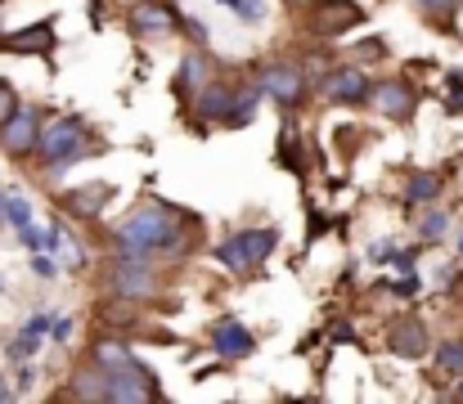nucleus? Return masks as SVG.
Masks as SVG:
<instances>
[{
    "label": "nucleus",
    "mask_w": 463,
    "mask_h": 404,
    "mask_svg": "<svg viewBox=\"0 0 463 404\" xmlns=\"http://www.w3.org/2000/svg\"><path fill=\"white\" fill-rule=\"evenodd\" d=\"M171 243H175V221L162 207H140L118 225V248L131 252V257H149V252H162Z\"/></svg>",
    "instance_id": "obj_1"
},
{
    "label": "nucleus",
    "mask_w": 463,
    "mask_h": 404,
    "mask_svg": "<svg viewBox=\"0 0 463 404\" xmlns=\"http://www.w3.org/2000/svg\"><path fill=\"white\" fill-rule=\"evenodd\" d=\"M36 148H41V157H45L50 171L72 166V162L86 153V127H81V117H59V122H50L45 131L36 135Z\"/></svg>",
    "instance_id": "obj_2"
},
{
    "label": "nucleus",
    "mask_w": 463,
    "mask_h": 404,
    "mask_svg": "<svg viewBox=\"0 0 463 404\" xmlns=\"http://www.w3.org/2000/svg\"><path fill=\"white\" fill-rule=\"evenodd\" d=\"M154 373L145 364H127V369H113L104 373V400H118V404H145V400H157Z\"/></svg>",
    "instance_id": "obj_3"
},
{
    "label": "nucleus",
    "mask_w": 463,
    "mask_h": 404,
    "mask_svg": "<svg viewBox=\"0 0 463 404\" xmlns=\"http://www.w3.org/2000/svg\"><path fill=\"white\" fill-rule=\"evenodd\" d=\"M275 243H279L275 230H243V234H234L230 243H221V261L230 269H252L275 252Z\"/></svg>",
    "instance_id": "obj_4"
},
{
    "label": "nucleus",
    "mask_w": 463,
    "mask_h": 404,
    "mask_svg": "<svg viewBox=\"0 0 463 404\" xmlns=\"http://www.w3.org/2000/svg\"><path fill=\"white\" fill-rule=\"evenodd\" d=\"M310 23L319 36H342L364 23V9L355 0H310Z\"/></svg>",
    "instance_id": "obj_5"
},
{
    "label": "nucleus",
    "mask_w": 463,
    "mask_h": 404,
    "mask_svg": "<svg viewBox=\"0 0 463 404\" xmlns=\"http://www.w3.org/2000/svg\"><path fill=\"white\" fill-rule=\"evenodd\" d=\"M387 351H392V355H401V360H423V355L432 351L423 319H414V315L396 319V324L387 328Z\"/></svg>",
    "instance_id": "obj_6"
},
{
    "label": "nucleus",
    "mask_w": 463,
    "mask_h": 404,
    "mask_svg": "<svg viewBox=\"0 0 463 404\" xmlns=\"http://www.w3.org/2000/svg\"><path fill=\"white\" fill-rule=\"evenodd\" d=\"M369 104H373L383 117H392V122H410L419 95H414L405 81H383V86H369Z\"/></svg>",
    "instance_id": "obj_7"
},
{
    "label": "nucleus",
    "mask_w": 463,
    "mask_h": 404,
    "mask_svg": "<svg viewBox=\"0 0 463 404\" xmlns=\"http://www.w3.org/2000/svg\"><path fill=\"white\" fill-rule=\"evenodd\" d=\"M113 283H118V292H122L127 301H145V296H154V269L145 266V257L122 252V261H118V269H113Z\"/></svg>",
    "instance_id": "obj_8"
},
{
    "label": "nucleus",
    "mask_w": 463,
    "mask_h": 404,
    "mask_svg": "<svg viewBox=\"0 0 463 404\" xmlns=\"http://www.w3.org/2000/svg\"><path fill=\"white\" fill-rule=\"evenodd\" d=\"M36 135H41V122H36L32 108H14L9 122H0V144H5V153H14V157L32 153V148H36Z\"/></svg>",
    "instance_id": "obj_9"
},
{
    "label": "nucleus",
    "mask_w": 463,
    "mask_h": 404,
    "mask_svg": "<svg viewBox=\"0 0 463 404\" xmlns=\"http://www.w3.org/2000/svg\"><path fill=\"white\" fill-rule=\"evenodd\" d=\"M302 90H307V81H302V72L288 68V63H270V68L261 72V95H270V99L284 104V108H293V104L302 99Z\"/></svg>",
    "instance_id": "obj_10"
},
{
    "label": "nucleus",
    "mask_w": 463,
    "mask_h": 404,
    "mask_svg": "<svg viewBox=\"0 0 463 404\" xmlns=\"http://www.w3.org/2000/svg\"><path fill=\"white\" fill-rule=\"evenodd\" d=\"M175 27H180V18H175V9L166 0H140L131 9V32L136 36H166Z\"/></svg>",
    "instance_id": "obj_11"
},
{
    "label": "nucleus",
    "mask_w": 463,
    "mask_h": 404,
    "mask_svg": "<svg viewBox=\"0 0 463 404\" xmlns=\"http://www.w3.org/2000/svg\"><path fill=\"white\" fill-rule=\"evenodd\" d=\"M0 50H9V54H50L54 50V27L32 23L23 32H9V36H0Z\"/></svg>",
    "instance_id": "obj_12"
},
{
    "label": "nucleus",
    "mask_w": 463,
    "mask_h": 404,
    "mask_svg": "<svg viewBox=\"0 0 463 404\" xmlns=\"http://www.w3.org/2000/svg\"><path fill=\"white\" fill-rule=\"evenodd\" d=\"M324 95H328L333 104H360V99L369 95V81H364L360 68H337V72L324 81Z\"/></svg>",
    "instance_id": "obj_13"
},
{
    "label": "nucleus",
    "mask_w": 463,
    "mask_h": 404,
    "mask_svg": "<svg viewBox=\"0 0 463 404\" xmlns=\"http://www.w3.org/2000/svg\"><path fill=\"white\" fill-rule=\"evenodd\" d=\"M212 351H216L221 360H248V355L257 351V342H252V333H248L243 324H221Z\"/></svg>",
    "instance_id": "obj_14"
},
{
    "label": "nucleus",
    "mask_w": 463,
    "mask_h": 404,
    "mask_svg": "<svg viewBox=\"0 0 463 404\" xmlns=\"http://www.w3.org/2000/svg\"><path fill=\"white\" fill-rule=\"evenodd\" d=\"M109 198H113V184H81V189L63 193V207L77 211V216H99Z\"/></svg>",
    "instance_id": "obj_15"
},
{
    "label": "nucleus",
    "mask_w": 463,
    "mask_h": 404,
    "mask_svg": "<svg viewBox=\"0 0 463 404\" xmlns=\"http://www.w3.org/2000/svg\"><path fill=\"white\" fill-rule=\"evenodd\" d=\"M203 86H207V63H203V54H184V68H180L175 95H180V99H194Z\"/></svg>",
    "instance_id": "obj_16"
},
{
    "label": "nucleus",
    "mask_w": 463,
    "mask_h": 404,
    "mask_svg": "<svg viewBox=\"0 0 463 404\" xmlns=\"http://www.w3.org/2000/svg\"><path fill=\"white\" fill-rule=\"evenodd\" d=\"M230 104H234V90H230V86H203V90H198V113H203V117L225 122Z\"/></svg>",
    "instance_id": "obj_17"
},
{
    "label": "nucleus",
    "mask_w": 463,
    "mask_h": 404,
    "mask_svg": "<svg viewBox=\"0 0 463 404\" xmlns=\"http://www.w3.org/2000/svg\"><path fill=\"white\" fill-rule=\"evenodd\" d=\"M257 99H261V86L234 90V104H230V113H225V127H248V122L257 117Z\"/></svg>",
    "instance_id": "obj_18"
},
{
    "label": "nucleus",
    "mask_w": 463,
    "mask_h": 404,
    "mask_svg": "<svg viewBox=\"0 0 463 404\" xmlns=\"http://www.w3.org/2000/svg\"><path fill=\"white\" fill-rule=\"evenodd\" d=\"M95 364H99L104 373H113V369H127V364H136V355H131L122 342H113V337H99V342H95Z\"/></svg>",
    "instance_id": "obj_19"
},
{
    "label": "nucleus",
    "mask_w": 463,
    "mask_h": 404,
    "mask_svg": "<svg viewBox=\"0 0 463 404\" xmlns=\"http://www.w3.org/2000/svg\"><path fill=\"white\" fill-rule=\"evenodd\" d=\"M72 396H81V400H104V373H77V378H72Z\"/></svg>",
    "instance_id": "obj_20"
},
{
    "label": "nucleus",
    "mask_w": 463,
    "mask_h": 404,
    "mask_svg": "<svg viewBox=\"0 0 463 404\" xmlns=\"http://www.w3.org/2000/svg\"><path fill=\"white\" fill-rule=\"evenodd\" d=\"M437 189H441V180H437V175H414V180H410V189H405V198H410V202H432V198H437Z\"/></svg>",
    "instance_id": "obj_21"
},
{
    "label": "nucleus",
    "mask_w": 463,
    "mask_h": 404,
    "mask_svg": "<svg viewBox=\"0 0 463 404\" xmlns=\"http://www.w3.org/2000/svg\"><path fill=\"white\" fill-rule=\"evenodd\" d=\"M437 360H441V369H446L450 378H459L463 373V342H441V346H437Z\"/></svg>",
    "instance_id": "obj_22"
},
{
    "label": "nucleus",
    "mask_w": 463,
    "mask_h": 404,
    "mask_svg": "<svg viewBox=\"0 0 463 404\" xmlns=\"http://www.w3.org/2000/svg\"><path fill=\"white\" fill-rule=\"evenodd\" d=\"M36 346H41V333H36V328H23V333L9 342V360H27V355H36Z\"/></svg>",
    "instance_id": "obj_23"
},
{
    "label": "nucleus",
    "mask_w": 463,
    "mask_h": 404,
    "mask_svg": "<svg viewBox=\"0 0 463 404\" xmlns=\"http://www.w3.org/2000/svg\"><path fill=\"white\" fill-rule=\"evenodd\" d=\"M0 211H5V216H9V221H14V225H18V230H23V225H27V221H32V211H27V202H23V198H18V193H9V198H5V202H0Z\"/></svg>",
    "instance_id": "obj_24"
},
{
    "label": "nucleus",
    "mask_w": 463,
    "mask_h": 404,
    "mask_svg": "<svg viewBox=\"0 0 463 404\" xmlns=\"http://www.w3.org/2000/svg\"><path fill=\"white\" fill-rule=\"evenodd\" d=\"M239 18H248V23H261L266 18V9H261V0H225Z\"/></svg>",
    "instance_id": "obj_25"
},
{
    "label": "nucleus",
    "mask_w": 463,
    "mask_h": 404,
    "mask_svg": "<svg viewBox=\"0 0 463 404\" xmlns=\"http://www.w3.org/2000/svg\"><path fill=\"white\" fill-rule=\"evenodd\" d=\"M14 108H18V90L0 77V122H9V113H14Z\"/></svg>",
    "instance_id": "obj_26"
},
{
    "label": "nucleus",
    "mask_w": 463,
    "mask_h": 404,
    "mask_svg": "<svg viewBox=\"0 0 463 404\" xmlns=\"http://www.w3.org/2000/svg\"><path fill=\"white\" fill-rule=\"evenodd\" d=\"M383 54H387L383 41H364V45H355V59H364V63H373V59H383Z\"/></svg>",
    "instance_id": "obj_27"
},
{
    "label": "nucleus",
    "mask_w": 463,
    "mask_h": 404,
    "mask_svg": "<svg viewBox=\"0 0 463 404\" xmlns=\"http://www.w3.org/2000/svg\"><path fill=\"white\" fill-rule=\"evenodd\" d=\"M441 230H446V216H441V211H432V216L423 221V234H428V239H437Z\"/></svg>",
    "instance_id": "obj_28"
},
{
    "label": "nucleus",
    "mask_w": 463,
    "mask_h": 404,
    "mask_svg": "<svg viewBox=\"0 0 463 404\" xmlns=\"http://www.w3.org/2000/svg\"><path fill=\"white\" fill-rule=\"evenodd\" d=\"M450 113H463V77L450 81Z\"/></svg>",
    "instance_id": "obj_29"
},
{
    "label": "nucleus",
    "mask_w": 463,
    "mask_h": 404,
    "mask_svg": "<svg viewBox=\"0 0 463 404\" xmlns=\"http://www.w3.org/2000/svg\"><path fill=\"white\" fill-rule=\"evenodd\" d=\"M423 9H432V14H450L455 9V0H419Z\"/></svg>",
    "instance_id": "obj_30"
},
{
    "label": "nucleus",
    "mask_w": 463,
    "mask_h": 404,
    "mask_svg": "<svg viewBox=\"0 0 463 404\" xmlns=\"http://www.w3.org/2000/svg\"><path fill=\"white\" fill-rule=\"evenodd\" d=\"M32 269H36V274H41V278H54V266H50V261H45V257H36V261H32Z\"/></svg>",
    "instance_id": "obj_31"
},
{
    "label": "nucleus",
    "mask_w": 463,
    "mask_h": 404,
    "mask_svg": "<svg viewBox=\"0 0 463 404\" xmlns=\"http://www.w3.org/2000/svg\"><path fill=\"white\" fill-rule=\"evenodd\" d=\"M333 337H337V342H355V328H346V324H337V328H333Z\"/></svg>",
    "instance_id": "obj_32"
},
{
    "label": "nucleus",
    "mask_w": 463,
    "mask_h": 404,
    "mask_svg": "<svg viewBox=\"0 0 463 404\" xmlns=\"http://www.w3.org/2000/svg\"><path fill=\"white\" fill-rule=\"evenodd\" d=\"M32 378H36V373H32V369H23V373H18V391H32Z\"/></svg>",
    "instance_id": "obj_33"
},
{
    "label": "nucleus",
    "mask_w": 463,
    "mask_h": 404,
    "mask_svg": "<svg viewBox=\"0 0 463 404\" xmlns=\"http://www.w3.org/2000/svg\"><path fill=\"white\" fill-rule=\"evenodd\" d=\"M9 396H14V391H9V387H5V382H0V400H9Z\"/></svg>",
    "instance_id": "obj_34"
},
{
    "label": "nucleus",
    "mask_w": 463,
    "mask_h": 404,
    "mask_svg": "<svg viewBox=\"0 0 463 404\" xmlns=\"http://www.w3.org/2000/svg\"><path fill=\"white\" fill-rule=\"evenodd\" d=\"M459 400H463V382H459Z\"/></svg>",
    "instance_id": "obj_35"
},
{
    "label": "nucleus",
    "mask_w": 463,
    "mask_h": 404,
    "mask_svg": "<svg viewBox=\"0 0 463 404\" xmlns=\"http://www.w3.org/2000/svg\"><path fill=\"white\" fill-rule=\"evenodd\" d=\"M459 252H463V243H459Z\"/></svg>",
    "instance_id": "obj_36"
}]
</instances>
